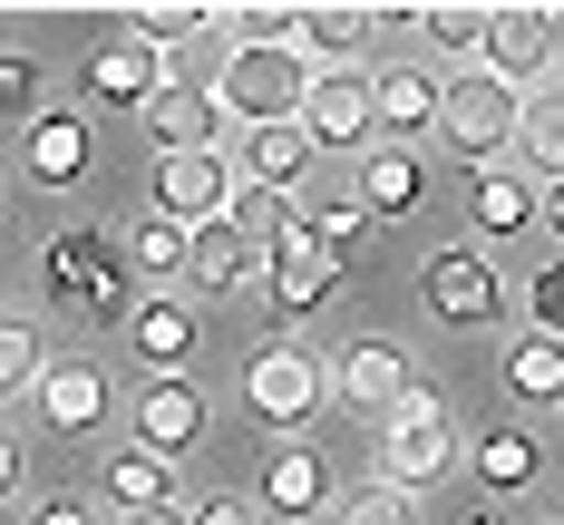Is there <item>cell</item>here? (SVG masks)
Masks as SVG:
<instances>
[{"label": "cell", "mask_w": 564, "mask_h": 525, "mask_svg": "<svg viewBox=\"0 0 564 525\" xmlns=\"http://www.w3.org/2000/svg\"><path fill=\"white\" fill-rule=\"evenodd\" d=\"M40 283H50L68 311H88V321H117V331H127V311H137V273H127L117 233H98V225L50 233V243H40Z\"/></svg>", "instance_id": "obj_1"}, {"label": "cell", "mask_w": 564, "mask_h": 525, "mask_svg": "<svg viewBox=\"0 0 564 525\" xmlns=\"http://www.w3.org/2000/svg\"><path fill=\"white\" fill-rule=\"evenodd\" d=\"M438 477H457V418H448V400L419 380V390L380 418V486H399V496H429Z\"/></svg>", "instance_id": "obj_2"}, {"label": "cell", "mask_w": 564, "mask_h": 525, "mask_svg": "<svg viewBox=\"0 0 564 525\" xmlns=\"http://www.w3.org/2000/svg\"><path fill=\"white\" fill-rule=\"evenodd\" d=\"M225 127H292L302 117V88H312V58L302 50H225V68L205 78Z\"/></svg>", "instance_id": "obj_3"}, {"label": "cell", "mask_w": 564, "mask_h": 525, "mask_svg": "<svg viewBox=\"0 0 564 525\" xmlns=\"http://www.w3.org/2000/svg\"><path fill=\"white\" fill-rule=\"evenodd\" d=\"M516 88H497L487 68H457L448 88H438V136H448V156L467 175H487V166H507L516 156Z\"/></svg>", "instance_id": "obj_4"}, {"label": "cell", "mask_w": 564, "mask_h": 525, "mask_svg": "<svg viewBox=\"0 0 564 525\" xmlns=\"http://www.w3.org/2000/svg\"><path fill=\"white\" fill-rule=\"evenodd\" d=\"M243 400H253L263 428H302L312 408H332V370H322L312 341H263L243 360Z\"/></svg>", "instance_id": "obj_5"}, {"label": "cell", "mask_w": 564, "mask_h": 525, "mask_svg": "<svg viewBox=\"0 0 564 525\" xmlns=\"http://www.w3.org/2000/svg\"><path fill=\"white\" fill-rule=\"evenodd\" d=\"M302 136L312 156H370V68H312L302 88Z\"/></svg>", "instance_id": "obj_6"}, {"label": "cell", "mask_w": 564, "mask_h": 525, "mask_svg": "<svg viewBox=\"0 0 564 525\" xmlns=\"http://www.w3.org/2000/svg\"><path fill=\"white\" fill-rule=\"evenodd\" d=\"M419 292H429V311L457 321V331H487V321L507 311V283H497V263H487L477 243H438V253L419 263Z\"/></svg>", "instance_id": "obj_7"}, {"label": "cell", "mask_w": 564, "mask_h": 525, "mask_svg": "<svg viewBox=\"0 0 564 525\" xmlns=\"http://www.w3.org/2000/svg\"><path fill=\"white\" fill-rule=\"evenodd\" d=\"M438 68H419V58H380L370 68V136L380 146H419V136H438Z\"/></svg>", "instance_id": "obj_8"}, {"label": "cell", "mask_w": 564, "mask_h": 525, "mask_svg": "<svg viewBox=\"0 0 564 525\" xmlns=\"http://www.w3.org/2000/svg\"><path fill=\"white\" fill-rule=\"evenodd\" d=\"M332 370V408H360V418H390L409 390H419V360L399 341H350L340 360H322Z\"/></svg>", "instance_id": "obj_9"}, {"label": "cell", "mask_w": 564, "mask_h": 525, "mask_svg": "<svg viewBox=\"0 0 564 525\" xmlns=\"http://www.w3.org/2000/svg\"><path fill=\"white\" fill-rule=\"evenodd\" d=\"M147 136H156V156H225V108H215V88H205V78H166V88L147 98Z\"/></svg>", "instance_id": "obj_10"}, {"label": "cell", "mask_w": 564, "mask_h": 525, "mask_svg": "<svg viewBox=\"0 0 564 525\" xmlns=\"http://www.w3.org/2000/svg\"><path fill=\"white\" fill-rule=\"evenodd\" d=\"M477 68H487L497 88H516V98H535V88L555 78V50H545V10H487V50H477Z\"/></svg>", "instance_id": "obj_11"}, {"label": "cell", "mask_w": 564, "mask_h": 525, "mask_svg": "<svg viewBox=\"0 0 564 525\" xmlns=\"http://www.w3.org/2000/svg\"><path fill=\"white\" fill-rule=\"evenodd\" d=\"M234 185H263V195H302V185H312V166H322V156H312V136H302V117H292V127H234Z\"/></svg>", "instance_id": "obj_12"}, {"label": "cell", "mask_w": 564, "mask_h": 525, "mask_svg": "<svg viewBox=\"0 0 564 525\" xmlns=\"http://www.w3.org/2000/svg\"><path fill=\"white\" fill-rule=\"evenodd\" d=\"M234 195V166L225 156H156V185H147V215H166V225H215Z\"/></svg>", "instance_id": "obj_13"}, {"label": "cell", "mask_w": 564, "mask_h": 525, "mask_svg": "<svg viewBox=\"0 0 564 525\" xmlns=\"http://www.w3.org/2000/svg\"><path fill=\"white\" fill-rule=\"evenodd\" d=\"M30 400H40V418H50L58 438H88V428H108L117 390H108V370H98V360H50V370L30 380Z\"/></svg>", "instance_id": "obj_14"}, {"label": "cell", "mask_w": 564, "mask_h": 525, "mask_svg": "<svg viewBox=\"0 0 564 525\" xmlns=\"http://www.w3.org/2000/svg\"><path fill=\"white\" fill-rule=\"evenodd\" d=\"M137 448H156V458H195V438H205V390L185 380V370H166V380H147V400H137V428H127Z\"/></svg>", "instance_id": "obj_15"}, {"label": "cell", "mask_w": 564, "mask_h": 525, "mask_svg": "<svg viewBox=\"0 0 564 525\" xmlns=\"http://www.w3.org/2000/svg\"><path fill=\"white\" fill-rule=\"evenodd\" d=\"M175 78V58L156 50H137V40H108V50L88 58V108H108V117H147V98Z\"/></svg>", "instance_id": "obj_16"}, {"label": "cell", "mask_w": 564, "mask_h": 525, "mask_svg": "<svg viewBox=\"0 0 564 525\" xmlns=\"http://www.w3.org/2000/svg\"><path fill=\"white\" fill-rule=\"evenodd\" d=\"M108 496L127 516H185V506H195V496H185V467L156 458V448H137V438L108 458Z\"/></svg>", "instance_id": "obj_17"}, {"label": "cell", "mask_w": 564, "mask_h": 525, "mask_svg": "<svg viewBox=\"0 0 564 525\" xmlns=\"http://www.w3.org/2000/svg\"><path fill=\"white\" fill-rule=\"evenodd\" d=\"M20 175L30 185H78L88 175V117H68V108H40L30 127H20Z\"/></svg>", "instance_id": "obj_18"}, {"label": "cell", "mask_w": 564, "mask_h": 525, "mask_svg": "<svg viewBox=\"0 0 564 525\" xmlns=\"http://www.w3.org/2000/svg\"><path fill=\"white\" fill-rule=\"evenodd\" d=\"M127 350L147 360V380H166L195 360V311L175 302V292H137V311H127Z\"/></svg>", "instance_id": "obj_19"}, {"label": "cell", "mask_w": 564, "mask_h": 525, "mask_svg": "<svg viewBox=\"0 0 564 525\" xmlns=\"http://www.w3.org/2000/svg\"><path fill=\"white\" fill-rule=\"evenodd\" d=\"M263 283H273L282 311H312V302H332V292H340V253H322L312 233L292 225L273 253H263Z\"/></svg>", "instance_id": "obj_20"}, {"label": "cell", "mask_w": 564, "mask_h": 525, "mask_svg": "<svg viewBox=\"0 0 564 525\" xmlns=\"http://www.w3.org/2000/svg\"><path fill=\"white\" fill-rule=\"evenodd\" d=\"M360 215H380V225H399V215H419L429 205V166H419V146H370V166H360Z\"/></svg>", "instance_id": "obj_21"}, {"label": "cell", "mask_w": 564, "mask_h": 525, "mask_svg": "<svg viewBox=\"0 0 564 525\" xmlns=\"http://www.w3.org/2000/svg\"><path fill=\"white\" fill-rule=\"evenodd\" d=\"M185 283H195V292H243V283H263V253L215 215V225L185 233Z\"/></svg>", "instance_id": "obj_22"}, {"label": "cell", "mask_w": 564, "mask_h": 525, "mask_svg": "<svg viewBox=\"0 0 564 525\" xmlns=\"http://www.w3.org/2000/svg\"><path fill=\"white\" fill-rule=\"evenodd\" d=\"M467 477H477V486H497V496L535 486V477H545V448H535V428H516V418L477 428V438H467Z\"/></svg>", "instance_id": "obj_23"}, {"label": "cell", "mask_w": 564, "mask_h": 525, "mask_svg": "<svg viewBox=\"0 0 564 525\" xmlns=\"http://www.w3.org/2000/svg\"><path fill=\"white\" fill-rule=\"evenodd\" d=\"M370 40H380V20L350 10V0H332V10H302V40L292 50L312 58V68H370Z\"/></svg>", "instance_id": "obj_24"}, {"label": "cell", "mask_w": 564, "mask_h": 525, "mask_svg": "<svg viewBox=\"0 0 564 525\" xmlns=\"http://www.w3.org/2000/svg\"><path fill=\"white\" fill-rule=\"evenodd\" d=\"M322 496H332V467H322L312 448H302V438H292V448H273V467H263V496H253V516L302 525L312 506H322Z\"/></svg>", "instance_id": "obj_25"}, {"label": "cell", "mask_w": 564, "mask_h": 525, "mask_svg": "<svg viewBox=\"0 0 564 525\" xmlns=\"http://www.w3.org/2000/svg\"><path fill=\"white\" fill-rule=\"evenodd\" d=\"M467 215H477L487 243L525 233V225H535V175H525V166H487V175H477V195H467Z\"/></svg>", "instance_id": "obj_26"}, {"label": "cell", "mask_w": 564, "mask_h": 525, "mask_svg": "<svg viewBox=\"0 0 564 525\" xmlns=\"http://www.w3.org/2000/svg\"><path fill=\"white\" fill-rule=\"evenodd\" d=\"M516 156H525V175H535V185H545V175H564V88H555V78L516 108Z\"/></svg>", "instance_id": "obj_27"}, {"label": "cell", "mask_w": 564, "mask_h": 525, "mask_svg": "<svg viewBox=\"0 0 564 525\" xmlns=\"http://www.w3.org/2000/svg\"><path fill=\"white\" fill-rule=\"evenodd\" d=\"M205 30H215V10H205V0H147V10H127V30H117V40L175 58L185 40H205Z\"/></svg>", "instance_id": "obj_28"}, {"label": "cell", "mask_w": 564, "mask_h": 525, "mask_svg": "<svg viewBox=\"0 0 564 525\" xmlns=\"http://www.w3.org/2000/svg\"><path fill=\"white\" fill-rule=\"evenodd\" d=\"M507 400H564V341H545V331H516L507 341Z\"/></svg>", "instance_id": "obj_29"}, {"label": "cell", "mask_w": 564, "mask_h": 525, "mask_svg": "<svg viewBox=\"0 0 564 525\" xmlns=\"http://www.w3.org/2000/svg\"><path fill=\"white\" fill-rule=\"evenodd\" d=\"M225 225L243 233L253 253H273L282 233L302 225V205H292V195H263V185H234V195H225Z\"/></svg>", "instance_id": "obj_30"}, {"label": "cell", "mask_w": 564, "mask_h": 525, "mask_svg": "<svg viewBox=\"0 0 564 525\" xmlns=\"http://www.w3.org/2000/svg\"><path fill=\"white\" fill-rule=\"evenodd\" d=\"M117 253H127V273H147V283H175V273H185V225H166V215H137V233H127Z\"/></svg>", "instance_id": "obj_31"}, {"label": "cell", "mask_w": 564, "mask_h": 525, "mask_svg": "<svg viewBox=\"0 0 564 525\" xmlns=\"http://www.w3.org/2000/svg\"><path fill=\"white\" fill-rule=\"evenodd\" d=\"M419 40H429L438 58H457V68H477V50H487V10H467V0L419 10Z\"/></svg>", "instance_id": "obj_32"}, {"label": "cell", "mask_w": 564, "mask_h": 525, "mask_svg": "<svg viewBox=\"0 0 564 525\" xmlns=\"http://www.w3.org/2000/svg\"><path fill=\"white\" fill-rule=\"evenodd\" d=\"M292 40H302V10H282V0L225 10V50H292Z\"/></svg>", "instance_id": "obj_33"}, {"label": "cell", "mask_w": 564, "mask_h": 525, "mask_svg": "<svg viewBox=\"0 0 564 525\" xmlns=\"http://www.w3.org/2000/svg\"><path fill=\"white\" fill-rule=\"evenodd\" d=\"M40 370H50V350H40V321L0 311V400H20V390H30Z\"/></svg>", "instance_id": "obj_34"}, {"label": "cell", "mask_w": 564, "mask_h": 525, "mask_svg": "<svg viewBox=\"0 0 564 525\" xmlns=\"http://www.w3.org/2000/svg\"><path fill=\"white\" fill-rule=\"evenodd\" d=\"M360 225H370V215H360V195H350V185H332V195H312V205H302V233H312L322 253H340Z\"/></svg>", "instance_id": "obj_35"}, {"label": "cell", "mask_w": 564, "mask_h": 525, "mask_svg": "<svg viewBox=\"0 0 564 525\" xmlns=\"http://www.w3.org/2000/svg\"><path fill=\"white\" fill-rule=\"evenodd\" d=\"M340 525H419V496H399V486H360V496H340Z\"/></svg>", "instance_id": "obj_36"}, {"label": "cell", "mask_w": 564, "mask_h": 525, "mask_svg": "<svg viewBox=\"0 0 564 525\" xmlns=\"http://www.w3.org/2000/svg\"><path fill=\"white\" fill-rule=\"evenodd\" d=\"M525 331L564 341V253H555V263H535V283H525Z\"/></svg>", "instance_id": "obj_37"}, {"label": "cell", "mask_w": 564, "mask_h": 525, "mask_svg": "<svg viewBox=\"0 0 564 525\" xmlns=\"http://www.w3.org/2000/svg\"><path fill=\"white\" fill-rule=\"evenodd\" d=\"M30 98H40V58H30V50H0V117H40Z\"/></svg>", "instance_id": "obj_38"}, {"label": "cell", "mask_w": 564, "mask_h": 525, "mask_svg": "<svg viewBox=\"0 0 564 525\" xmlns=\"http://www.w3.org/2000/svg\"><path fill=\"white\" fill-rule=\"evenodd\" d=\"M185 525H263V516H253L243 496H195V506H185Z\"/></svg>", "instance_id": "obj_39"}, {"label": "cell", "mask_w": 564, "mask_h": 525, "mask_svg": "<svg viewBox=\"0 0 564 525\" xmlns=\"http://www.w3.org/2000/svg\"><path fill=\"white\" fill-rule=\"evenodd\" d=\"M20 525H98V516H88L78 496H40V506H30V516H20Z\"/></svg>", "instance_id": "obj_40"}, {"label": "cell", "mask_w": 564, "mask_h": 525, "mask_svg": "<svg viewBox=\"0 0 564 525\" xmlns=\"http://www.w3.org/2000/svg\"><path fill=\"white\" fill-rule=\"evenodd\" d=\"M535 225L564 243V175H545V185H535Z\"/></svg>", "instance_id": "obj_41"}, {"label": "cell", "mask_w": 564, "mask_h": 525, "mask_svg": "<svg viewBox=\"0 0 564 525\" xmlns=\"http://www.w3.org/2000/svg\"><path fill=\"white\" fill-rule=\"evenodd\" d=\"M10 486H20V438L0 428V496H10Z\"/></svg>", "instance_id": "obj_42"}, {"label": "cell", "mask_w": 564, "mask_h": 525, "mask_svg": "<svg viewBox=\"0 0 564 525\" xmlns=\"http://www.w3.org/2000/svg\"><path fill=\"white\" fill-rule=\"evenodd\" d=\"M545 50H555V88H564V10H545Z\"/></svg>", "instance_id": "obj_43"}, {"label": "cell", "mask_w": 564, "mask_h": 525, "mask_svg": "<svg viewBox=\"0 0 564 525\" xmlns=\"http://www.w3.org/2000/svg\"><path fill=\"white\" fill-rule=\"evenodd\" d=\"M117 525H185V516H117Z\"/></svg>", "instance_id": "obj_44"}, {"label": "cell", "mask_w": 564, "mask_h": 525, "mask_svg": "<svg viewBox=\"0 0 564 525\" xmlns=\"http://www.w3.org/2000/svg\"><path fill=\"white\" fill-rule=\"evenodd\" d=\"M467 525H507V516H467Z\"/></svg>", "instance_id": "obj_45"}, {"label": "cell", "mask_w": 564, "mask_h": 525, "mask_svg": "<svg viewBox=\"0 0 564 525\" xmlns=\"http://www.w3.org/2000/svg\"><path fill=\"white\" fill-rule=\"evenodd\" d=\"M555 428H564V400H555Z\"/></svg>", "instance_id": "obj_46"}, {"label": "cell", "mask_w": 564, "mask_h": 525, "mask_svg": "<svg viewBox=\"0 0 564 525\" xmlns=\"http://www.w3.org/2000/svg\"><path fill=\"white\" fill-rule=\"evenodd\" d=\"M545 525H564V516H545Z\"/></svg>", "instance_id": "obj_47"}]
</instances>
